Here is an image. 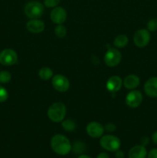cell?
<instances>
[{"instance_id": "1", "label": "cell", "mask_w": 157, "mask_h": 158, "mask_svg": "<svg viewBox=\"0 0 157 158\" xmlns=\"http://www.w3.org/2000/svg\"><path fill=\"white\" fill-rule=\"evenodd\" d=\"M51 148L55 154L64 156L70 152L72 144L66 136L56 134L51 139Z\"/></svg>"}, {"instance_id": "2", "label": "cell", "mask_w": 157, "mask_h": 158, "mask_svg": "<svg viewBox=\"0 0 157 158\" xmlns=\"http://www.w3.org/2000/svg\"><path fill=\"white\" fill-rule=\"evenodd\" d=\"M48 117L52 121L59 123L62 121L66 114V107L64 103L56 102L51 105L48 109Z\"/></svg>"}, {"instance_id": "3", "label": "cell", "mask_w": 157, "mask_h": 158, "mask_svg": "<svg viewBox=\"0 0 157 158\" xmlns=\"http://www.w3.org/2000/svg\"><path fill=\"white\" fill-rule=\"evenodd\" d=\"M25 14L29 19H38L44 13V6L38 1H31L26 5Z\"/></svg>"}, {"instance_id": "4", "label": "cell", "mask_w": 157, "mask_h": 158, "mask_svg": "<svg viewBox=\"0 0 157 158\" xmlns=\"http://www.w3.org/2000/svg\"><path fill=\"white\" fill-rule=\"evenodd\" d=\"M100 145L104 150L110 152H115L121 146V141L117 137L113 135H104L100 139Z\"/></svg>"}, {"instance_id": "5", "label": "cell", "mask_w": 157, "mask_h": 158, "mask_svg": "<svg viewBox=\"0 0 157 158\" xmlns=\"http://www.w3.org/2000/svg\"><path fill=\"white\" fill-rule=\"evenodd\" d=\"M122 60V54L115 48H110L106 52L104 56V61L109 67H114L119 64Z\"/></svg>"}, {"instance_id": "6", "label": "cell", "mask_w": 157, "mask_h": 158, "mask_svg": "<svg viewBox=\"0 0 157 158\" xmlns=\"http://www.w3.org/2000/svg\"><path fill=\"white\" fill-rule=\"evenodd\" d=\"M17 61H18V55L13 49H5L0 52V63L3 66H12L15 65Z\"/></svg>"}, {"instance_id": "7", "label": "cell", "mask_w": 157, "mask_h": 158, "mask_svg": "<svg viewBox=\"0 0 157 158\" xmlns=\"http://www.w3.org/2000/svg\"><path fill=\"white\" fill-rule=\"evenodd\" d=\"M150 33L148 29H141L137 30L133 35V42L136 46L143 48L150 42Z\"/></svg>"}, {"instance_id": "8", "label": "cell", "mask_w": 157, "mask_h": 158, "mask_svg": "<svg viewBox=\"0 0 157 158\" xmlns=\"http://www.w3.org/2000/svg\"><path fill=\"white\" fill-rule=\"evenodd\" d=\"M52 84L54 89L60 93L66 92L69 89L70 85L69 80L66 77L59 74H57L52 77Z\"/></svg>"}, {"instance_id": "9", "label": "cell", "mask_w": 157, "mask_h": 158, "mask_svg": "<svg viewBox=\"0 0 157 158\" xmlns=\"http://www.w3.org/2000/svg\"><path fill=\"white\" fill-rule=\"evenodd\" d=\"M143 101V94L139 90H132L126 95V103L131 108L138 107Z\"/></svg>"}, {"instance_id": "10", "label": "cell", "mask_w": 157, "mask_h": 158, "mask_svg": "<svg viewBox=\"0 0 157 158\" xmlns=\"http://www.w3.org/2000/svg\"><path fill=\"white\" fill-rule=\"evenodd\" d=\"M105 128L100 123L96 121L90 122L86 127V132L92 138H99L104 134Z\"/></svg>"}, {"instance_id": "11", "label": "cell", "mask_w": 157, "mask_h": 158, "mask_svg": "<svg viewBox=\"0 0 157 158\" xmlns=\"http://www.w3.org/2000/svg\"><path fill=\"white\" fill-rule=\"evenodd\" d=\"M50 18L51 20L55 24H62L67 19V12L64 8L56 6L51 11Z\"/></svg>"}, {"instance_id": "12", "label": "cell", "mask_w": 157, "mask_h": 158, "mask_svg": "<svg viewBox=\"0 0 157 158\" xmlns=\"http://www.w3.org/2000/svg\"><path fill=\"white\" fill-rule=\"evenodd\" d=\"M145 93L149 97H157V77H151L144 85Z\"/></svg>"}, {"instance_id": "13", "label": "cell", "mask_w": 157, "mask_h": 158, "mask_svg": "<svg viewBox=\"0 0 157 158\" xmlns=\"http://www.w3.org/2000/svg\"><path fill=\"white\" fill-rule=\"evenodd\" d=\"M26 29L32 33H40L45 29V24L38 19H31L26 23Z\"/></svg>"}, {"instance_id": "14", "label": "cell", "mask_w": 157, "mask_h": 158, "mask_svg": "<svg viewBox=\"0 0 157 158\" xmlns=\"http://www.w3.org/2000/svg\"><path fill=\"white\" fill-rule=\"evenodd\" d=\"M123 82L119 76H112L109 77L106 83V88L110 92H118L122 88Z\"/></svg>"}, {"instance_id": "15", "label": "cell", "mask_w": 157, "mask_h": 158, "mask_svg": "<svg viewBox=\"0 0 157 158\" xmlns=\"http://www.w3.org/2000/svg\"><path fill=\"white\" fill-rule=\"evenodd\" d=\"M147 151L143 145H136L130 149L129 152V158H146Z\"/></svg>"}, {"instance_id": "16", "label": "cell", "mask_w": 157, "mask_h": 158, "mask_svg": "<svg viewBox=\"0 0 157 158\" xmlns=\"http://www.w3.org/2000/svg\"><path fill=\"white\" fill-rule=\"evenodd\" d=\"M139 77L136 75H133V74L126 77V78L123 80V85L128 89H135L139 85Z\"/></svg>"}, {"instance_id": "17", "label": "cell", "mask_w": 157, "mask_h": 158, "mask_svg": "<svg viewBox=\"0 0 157 158\" xmlns=\"http://www.w3.org/2000/svg\"><path fill=\"white\" fill-rule=\"evenodd\" d=\"M128 43H129V39L126 35H119L115 37L114 40L113 45L116 48H124L125 46H127Z\"/></svg>"}, {"instance_id": "18", "label": "cell", "mask_w": 157, "mask_h": 158, "mask_svg": "<svg viewBox=\"0 0 157 158\" xmlns=\"http://www.w3.org/2000/svg\"><path fill=\"white\" fill-rule=\"evenodd\" d=\"M38 76H39L40 79H42V80H49L53 77V72L49 67L45 66V67L40 69L39 72H38Z\"/></svg>"}, {"instance_id": "19", "label": "cell", "mask_w": 157, "mask_h": 158, "mask_svg": "<svg viewBox=\"0 0 157 158\" xmlns=\"http://www.w3.org/2000/svg\"><path fill=\"white\" fill-rule=\"evenodd\" d=\"M62 126L63 129L65 131H68V132H72L76 127V125H75V122L72 120H69V119L63 120L62 123Z\"/></svg>"}, {"instance_id": "20", "label": "cell", "mask_w": 157, "mask_h": 158, "mask_svg": "<svg viewBox=\"0 0 157 158\" xmlns=\"http://www.w3.org/2000/svg\"><path fill=\"white\" fill-rule=\"evenodd\" d=\"M66 28L62 24L58 25L55 28V34L57 37L58 38H63L65 35H66Z\"/></svg>"}, {"instance_id": "21", "label": "cell", "mask_w": 157, "mask_h": 158, "mask_svg": "<svg viewBox=\"0 0 157 158\" xmlns=\"http://www.w3.org/2000/svg\"><path fill=\"white\" fill-rule=\"evenodd\" d=\"M12 79V75L8 71L0 72V83H7Z\"/></svg>"}, {"instance_id": "22", "label": "cell", "mask_w": 157, "mask_h": 158, "mask_svg": "<svg viewBox=\"0 0 157 158\" xmlns=\"http://www.w3.org/2000/svg\"><path fill=\"white\" fill-rule=\"evenodd\" d=\"M85 149H86V146L82 142H76L74 143L72 147V150L75 154H81L85 151Z\"/></svg>"}, {"instance_id": "23", "label": "cell", "mask_w": 157, "mask_h": 158, "mask_svg": "<svg viewBox=\"0 0 157 158\" xmlns=\"http://www.w3.org/2000/svg\"><path fill=\"white\" fill-rule=\"evenodd\" d=\"M9 97V93L4 86L0 85V103L6 101Z\"/></svg>"}, {"instance_id": "24", "label": "cell", "mask_w": 157, "mask_h": 158, "mask_svg": "<svg viewBox=\"0 0 157 158\" xmlns=\"http://www.w3.org/2000/svg\"><path fill=\"white\" fill-rule=\"evenodd\" d=\"M147 29L149 32H155L157 30V19H152L148 22Z\"/></svg>"}, {"instance_id": "25", "label": "cell", "mask_w": 157, "mask_h": 158, "mask_svg": "<svg viewBox=\"0 0 157 158\" xmlns=\"http://www.w3.org/2000/svg\"><path fill=\"white\" fill-rule=\"evenodd\" d=\"M60 3V0H44V5L47 8H55Z\"/></svg>"}, {"instance_id": "26", "label": "cell", "mask_w": 157, "mask_h": 158, "mask_svg": "<svg viewBox=\"0 0 157 158\" xmlns=\"http://www.w3.org/2000/svg\"><path fill=\"white\" fill-rule=\"evenodd\" d=\"M104 128L106 131H108V132H113V131H115V129H116V127H115V125H114L113 123H108Z\"/></svg>"}, {"instance_id": "27", "label": "cell", "mask_w": 157, "mask_h": 158, "mask_svg": "<svg viewBox=\"0 0 157 158\" xmlns=\"http://www.w3.org/2000/svg\"><path fill=\"white\" fill-rule=\"evenodd\" d=\"M148 158H157V148L152 149L148 154Z\"/></svg>"}, {"instance_id": "28", "label": "cell", "mask_w": 157, "mask_h": 158, "mask_svg": "<svg viewBox=\"0 0 157 158\" xmlns=\"http://www.w3.org/2000/svg\"><path fill=\"white\" fill-rule=\"evenodd\" d=\"M115 157L116 158H124L125 155L124 153L121 151H115Z\"/></svg>"}, {"instance_id": "29", "label": "cell", "mask_w": 157, "mask_h": 158, "mask_svg": "<svg viewBox=\"0 0 157 158\" xmlns=\"http://www.w3.org/2000/svg\"><path fill=\"white\" fill-rule=\"evenodd\" d=\"M96 158H109V156L106 153H100V154H98V156H97Z\"/></svg>"}, {"instance_id": "30", "label": "cell", "mask_w": 157, "mask_h": 158, "mask_svg": "<svg viewBox=\"0 0 157 158\" xmlns=\"http://www.w3.org/2000/svg\"><path fill=\"white\" fill-rule=\"evenodd\" d=\"M141 142H142V145L145 147L146 145H147L148 143H149V138H148V137H143V138L142 139Z\"/></svg>"}, {"instance_id": "31", "label": "cell", "mask_w": 157, "mask_h": 158, "mask_svg": "<svg viewBox=\"0 0 157 158\" xmlns=\"http://www.w3.org/2000/svg\"><path fill=\"white\" fill-rule=\"evenodd\" d=\"M152 140L155 144H157V131H155L152 136Z\"/></svg>"}, {"instance_id": "32", "label": "cell", "mask_w": 157, "mask_h": 158, "mask_svg": "<svg viewBox=\"0 0 157 158\" xmlns=\"http://www.w3.org/2000/svg\"><path fill=\"white\" fill-rule=\"evenodd\" d=\"M78 158H92L88 155H85V154H83V155H80Z\"/></svg>"}]
</instances>
